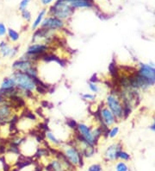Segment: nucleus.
I'll list each match as a JSON object with an SVG mask.
<instances>
[{
    "instance_id": "obj_1",
    "label": "nucleus",
    "mask_w": 155,
    "mask_h": 171,
    "mask_svg": "<svg viewBox=\"0 0 155 171\" xmlns=\"http://www.w3.org/2000/svg\"><path fill=\"white\" fill-rule=\"evenodd\" d=\"M11 76L15 80L16 87L20 96L28 99L34 96L40 79L32 77L26 73L19 71H14Z\"/></svg>"
},
{
    "instance_id": "obj_2",
    "label": "nucleus",
    "mask_w": 155,
    "mask_h": 171,
    "mask_svg": "<svg viewBox=\"0 0 155 171\" xmlns=\"http://www.w3.org/2000/svg\"><path fill=\"white\" fill-rule=\"evenodd\" d=\"M139 88H147L155 84V67L147 64H140L139 70L135 73Z\"/></svg>"
},
{
    "instance_id": "obj_3",
    "label": "nucleus",
    "mask_w": 155,
    "mask_h": 171,
    "mask_svg": "<svg viewBox=\"0 0 155 171\" xmlns=\"http://www.w3.org/2000/svg\"><path fill=\"white\" fill-rule=\"evenodd\" d=\"M104 104L115 115L117 120L124 118L123 102L116 92H110L106 96Z\"/></svg>"
},
{
    "instance_id": "obj_4",
    "label": "nucleus",
    "mask_w": 155,
    "mask_h": 171,
    "mask_svg": "<svg viewBox=\"0 0 155 171\" xmlns=\"http://www.w3.org/2000/svg\"><path fill=\"white\" fill-rule=\"evenodd\" d=\"M61 152L73 166L83 165L84 156L72 142L62 143V144L61 145Z\"/></svg>"
},
{
    "instance_id": "obj_5",
    "label": "nucleus",
    "mask_w": 155,
    "mask_h": 171,
    "mask_svg": "<svg viewBox=\"0 0 155 171\" xmlns=\"http://www.w3.org/2000/svg\"><path fill=\"white\" fill-rule=\"evenodd\" d=\"M49 16H55L61 20H66L74 12V9L71 6V4L67 2H59L56 1V3L51 6L49 11Z\"/></svg>"
},
{
    "instance_id": "obj_6",
    "label": "nucleus",
    "mask_w": 155,
    "mask_h": 171,
    "mask_svg": "<svg viewBox=\"0 0 155 171\" xmlns=\"http://www.w3.org/2000/svg\"><path fill=\"white\" fill-rule=\"evenodd\" d=\"M37 63L38 62H34L31 60L19 58L13 62L11 67H12L13 71H19V72L26 73L32 77L38 78Z\"/></svg>"
},
{
    "instance_id": "obj_7",
    "label": "nucleus",
    "mask_w": 155,
    "mask_h": 171,
    "mask_svg": "<svg viewBox=\"0 0 155 171\" xmlns=\"http://www.w3.org/2000/svg\"><path fill=\"white\" fill-rule=\"evenodd\" d=\"M97 114V119L101 124V126L104 129H108L115 125L116 123L118 121L113 112L106 106V105L104 103V106H98V110L96 111Z\"/></svg>"
},
{
    "instance_id": "obj_8",
    "label": "nucleus",
    "mask_w": 155,
    "mask_h": 171,
    "mask_svg": "<svg viewBox=\"0 0 155 171\" xmlns=\"http://www.w3.org/2000/svg\"><path fill=\"white\" fill-rule=\"evenodd\" d=\"M74 131L78 136H79L82 139L86 141L90 144H92L94 146H96L97 144L98 141L94 135L93 126H92V125L87 124L84 122H79V123H78L77 128Z\"/></svg>"
},
{
    "instance_id": "obj_9",
    "label": "nucleus",
    "mask_w": 155,
    "mask_h": 171,
    "mask_svg": "<svg viewBox=\"0 0 155 171\" xmlns=\"http://www.w3.org/2000/svg\"><path fill=\"white\" fill-rule=\"evenodd\" d=\"M65 27H66V23L63 20H61L53 16H48L47 17H45L40 26L41 29H44L54 32L64 31Z\"/></svg>"
},
{
    "instance_id": "obj_10",
    "label": "nucleus",
    "mask_w": 155,
    "mask_h": 171,
    "mask_svg": "<svg viewBox=\"0 0 155 171\" xmlns=\"http://www.w3.org/2000/svg\"><path fill=\"white\" fill-rule=\"evenodd\" d=\"M19 47L18 46H11L9 43L6 41L0 42V55L3 58H13L18 54Z\"/></svg>"
},
{
    "instance_id": "obj_11",
    "label": "nucleus",
    "mask_w": 155,
    "mask_h": 171,
    "mask_svg": "<svg viewBox=\"0 0 155 171\" xmlns=\"http://www.w3.org/2000/svg\"><path fill=\"white\" fill-rule=\"evenodd\" d=\"M122 150V144L120 143H115L107 147L104 151V158L108 161H115L118 159V154Z\"/></svg>"
},
{
    "instance_id": "obj_12",
    "label": "nucleus",
    "mask_w": 155,
    "mask_h": 171,
    "mask_svg": "<svg viewBox=\"0 0 155 171\" xmlns=\"http://www.w3.org/2000/svg\"><path fill=\"white\" fill-rule=\"evenodd\" d=\"M46 13H47V11H46V9H42V10L39 12V14L37 15L36 17H35V21L33 22V23H32V25H31V30H32V31H36L37 29L40 28V26H41L42 21L44 20V18H45V16H46Z\"/></svg>"
},
{
    "instance_id": "obj_13",
    "label": "nucleus",
    "mask_w": 155,
    "mask_h": 171,
    "mask_svg": "<svg viewBox=\"0 0 155 171\" xmlns=\"http://www.w3.org/2000/svg\"><path fill=\"white\" fill-rule=\"evenodd\" d=\"M44 137H45V138L47 140V142H48L49 143L53 144V145H55V146H57V147H61V145L62 144L61 140L59 139V138L55 136V134H54L53 131H49V130L45 131V132H44Z\"/></svg>"
},
{
    "instance_id": "obj_14",
    "label": "nucleus",
    "mask_w": 155,
    "mask_h": 171,
    "mask_svg": "<svg viewBox=\"0 0 155 171\" xmlns=\"http://www.w3.org/2000/svg\"><path fill=\"white\" fill-rule=\"evenodd\" d=\"M14 88H16V83L11 76L4 78L0 85V90H11Z\"/></svg>"
},
{
    "instance_id": "obj_15",
    "label": "nucleus",
    "mask_w": 155,
    "mask_h": 171,
    "mask_svg": "<svg viewBox=\"0 0 155 171\" xmlns=\"http://www.w3.org/2000/svg\"><path fill=\"white\" fill-rule=\"evenodd\" d=\"M6 35H8V39L11 43H16L20 39V34L15 30L11 29V28L7 30V34Z\"/></svg>"
},
{
    "instance_id": "obj_16",
    "label": "nucleus",
    "mask_w": 155,
    "mask_h": 171,
    "mask_svg": "<svg viewBox=\"0 0 155 171\" xmlns=\"http://www.w3.org/2000/svg\"><path fill=\"white\" fill-rule=\"evenodd\" d=\"M120 129L117 125H113L112 127L108 128V135L107 137L109 138H115L116 137H117V135L119 134Z\"/></svg>"
},
{
    "instance_id": "obj_17",
    "label": "nucleus",
    "mask_w": 155,
    "mask_h": 171,
    "mask_svg": "<svg viewBox=\"0 0 155 171\" xmlns=\"http://www.w3.org/2000/svg\"><path fill=\"white\" fill-rule=\"evenodd\" d=\"M81 98L84 100L88 101V102H95L96 101V99H97V95L94 94V93H83V94H81Z\"/></svg>"
},
{
    "instance_id": "obj_18",
    "label": "nucleus",
    "mask_w": 155,
    "mask_h": 171,
    "mask_svg": "<svg viewBox=\"0 0 155 171\" xmlns=\"http://www.w3.org/2000/svg\"><path fill=\"white\" fill-rule=\"evenodd\" d=\"M88 87H89L90 91H91L92 93H94V94L99 93L100 90H101V88H100L98 83H94V82H90V81H89V83H88Z\"/></svg>"
},
{
    "instance_id": "obj_19",
    "label": "nucleus",
    "mask_w": 155,
    "mask_h": 171,
    "mask_svg": "<svg viewBox=\"0 0 155 171\" xmlns=\"http://www.w3.org/2000/svg\"><path fill=\"white\" fill-rule=\"evenodd\" d=\"M116 171H128V168L127 166V164L123 162H120L116 164Z\"/></svg>"
},
{
    "instance_id": "obj_20",
    "label": "nucleus",
    "mask_w": 155,
    "mask_h": 171,
    "mask_svg": "<svg viewBox=\"0 0 155 171\" xmlns=\"http://www.w3.org/2000/svg\"><path fill=\"white\" fill-rule=\"evenodd\" d=\"M66 125H67L70 129L75 131L76 128H77L78 122H76L74 119H67V121H66Z\"/></svg>"
},
{
    "instance_id": "obj_21",
    "label": "nucleus",
    "mask_w": 155,
    "mask_h": 171,
    "mask_svg": "<svg viewBox=\"0 0 155 171\" xmlns=\"http://www.w3.org/2000/svg\"><path fill=\"white\" fill-rule=\"evenodd\" d=\"M118 158H120V159H122V160H123V161H128V160H129L130 159V155L128 153H127L126 151H123V150L119 152V154H118Z\"/></svg>"
},
{
    "instance_id": "obj_22",
    "label": "nucleus",
    "mask_w": 155,
    "mask_h": 171,
    "mask_svg": "<svg viewBox=\"0 0 155 171\" xmlns=\"http://www.w3.org/2000/svg\"><path fill=\"white\" fill-rule=\"evenodd\" d=\"M22 16L23 17L24 20H26L27 22H30L31 20V13L30 11H29L27 9L22 11Z\"/></svg>"
},
{
    "instance_id": "obj_23",
    "label": "nucleus",
    "mask_w": 155,
    "mask_h": 171,
    "mask_svg": "<svg viewBox=\"0 0 155 171\" xmlns=\"http://www.w3.org/2000/svg\"><path fill=\"white\" fill-rule=\"evenodd\" d=\"M30 1L31 0H22L21 3H20V4H19V10L21 11H23V10H26L27 9V6L29 5V4H30Z\"/></svg>"
},
{
    "instance_id": "obj_24",
    "label": "nucleus",
    "mask_w": 155,
    "mask_h": 171,
    "mask_svg": "<svg viewBox=\"0 0 155 171\" xmlns=\"http://www.w3.org/2000/svg\"><path fill=\"white\" fill-rule=\"evenodd\" d=\"M88 171H102V166L98 163H95L89 167Z\"/></svg>"
},
{
    "instance_id": "obj_25",
    "label": "nucleus",
    "mask_w": 155,
    "mask_h": 171,
    "mask_svg": "<svg viewBox=\"0 0 155 171\" xmlns=\"http://www.w3.org/2000/svg\"><path fill=\"white\" fill-rule=\"evenodd\" d=\"M7 30L8 29L6 28V26L4 23H0V37H3L7 34Z\"/></svg>"
},
{
    "instance_id": "obj_26",
    "label": "nucleus",
    "mask_w": 155,
    "mask_h": 171,
    "mask_svg": "<svg viewBox=\"0 0 155 171\" xmlns=\"http://www.w3.org/2000/svg\"><path fill=\"white\" fill-rule=\"evenodd\" d=\"M42 1V4H43V5H48V4H50L54 0H41Z\"/></svg>"
},
{
    "instance_id": "obj_27",
    "label": "nucleus",
    "mask_w": 155,
    "mask_h": 171,
    "mask_svg": "<svg viewBox=\"0 0 155 171\" xmlns=\"http://www.w3.org/2000/svg\"><path fill=\"white\" fill-rule=\"evenodd\" d=\"M150 129H151V130H152L153 131H154V132H155V125H154V124L151 125V126H150Z\"/></svg>"
},
{
    "instance_id": "obj_28",
    "label": "nucleus",
    "mask_w": 155,
    "mask_h": 171,
    "mask_svg": "<svg viewBox=\"0 0 155 171\" xmlns=\"http://www.w3.org/2000/svg\"><path fill=\"white\" fill-rule=\"evenodd\" d=\"M154 124L155 125V118H154Z\"/></svg>"
}]
</instances>
